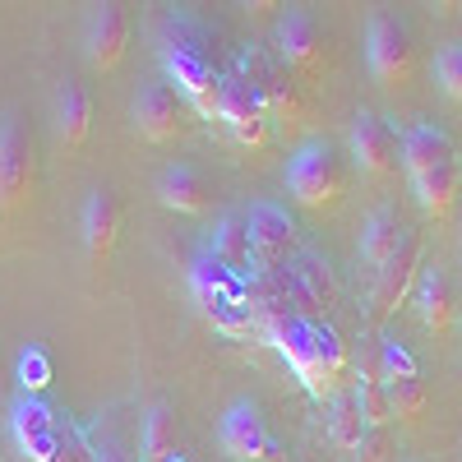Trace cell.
<instances>
[{
	"mask_svg": "<svg viewBox=\"0 0 462 462\" xmlns=\"http://www.w3.org/2000/svg\"><path fill=\"white\" fill-rule=\"evenodd\" d=\"M152 37H158V56H162V69H167V84L199 116H213L217 111V79H222V74L208 60L204 28L189 19L185 10H162L158 14V32H152Z\"/></svg>",
	"mask_w": 462,
	"mask_h": 462,
	"instance_id": "2",
	"label": "cell"
},
{
	"mask_svg": "<svg viewBox=\"0 0 462 462\" xmlns=\"http://www.w3.org/2000/svg\"><path fill=\"white\" fill-rule=\"evenodd\" d=\"M42 462H93V439H88L79 426H69V420H65L56 448H51Z\"/></svg>",
	"mask_w": 462,
	"mask_h": 462,
	"instance_id": "30",
	"label": "cell"
},
{
	"mask_svg": "<svg viewBox=\"0 0 462 462\" xmlns=\"http://www.w3.org/2000/svg\"><path fill=\"white\" fill-rule=\"evenodd\" d=\"M287 185L305 208H333L342 199V185H346L337 148L328 139H305L287 162Z\"/></svg>",
	"mask_w": 462,
	"mask_h": 462,
	"instance_id": "5",
	"label": "cell"
},
{
	"mask_svg": "<svg viewBox=\"0 0 462 462\" xmlns=\"http://www.w3.org/2000/svg\"><path fill=\"white\" fill-rule=\"evenodd\" d=\"M167 462H180V453H176V457H167Z\"/></svg>",
	"mask_w": 462,
	"mask_h": 462,
	"instance_id": "36",
	"label": "cell"
},
{
	"mask_svg": "<svg viewBox=\"0 0 462 462\" xmlns=\"http://www.w3.org/2000/svg\"><path fill=\"white\" fill-rule=\"evenodd\" d=\"M398 152H402V167L411 176L420 208L430 217H448L462 189V162H457L453 139L430 121H411L398 130Z\"/></svg>",
	"mask_w": 462,
	"mask_h": 462,
	"instance_id": "3",
	"label": "cell"
},
{
	"mask_svg": "<svg viewBox=\"0 0 462 462\" xmlns=\"http://www.w3.org/2000/svg\"><path fill=\"white\" fill-rule=\"evenodd\" d=\"M435 74H439V88L462 102V42H448L439 56H435Z\"/></svg>",
	"mask_w": 462,
	"mask_h": 462,
	"instance_id": "31",
	"label": "cell"
},
{
	"mask_svg": "<svg viewBox=\"0 0 462 462\" xmlns=\"http://www.w3.org/2000/svg\"><path fill=\"white\" fill-rule=\"evenodd\" d=\"M361 435H365V420H361L356 402L333 393V407H328V439H333L337 448H356Z\"/></svg>",
	"mask_w": 462,
	"mask_h": 462,
	"instance_id": "29",
	"label": "cell"
},
{
	"mask_svg": "<svg viewBox=\"0 0 462 462\" xmlns=\"http://www.w3.org/2000/svg\"><path fill=\"white\" fill-rule=\"evenodd\" d=\"M217 121L226 125V134L236 139L241 148H263L268 143V111H263V102H259V93H254V84L245 79V74H222L217 79Z\"/></svg>",
	"mask_w": 462,
	"mask_h": 462,
	"instance_id": "8",
	"label": "cell"
},
{
	"mask_svg": "<svg viewBox=\"0 0 462 462\" xmlns=\"http://www.w3.org/2000/svg\"><path fill=\"white\" fill-rule=\"evenodd\" d=\"M180 125H185V97H180L167 79L139 88V97H134V130H139L148 143L176 139Z\"/></svg>",
	"mask_w": 462,
	"mask_h": 462,
	"instance_id": "16",
	"label": "cell"
},
{
	"mask_svg": "<svg viewBox=\"0 0 462 462\" xmlns=\"http://www.w3.org/2000/svg\"><path fill=\"white\" fill-rule=\"evenodd\" d=\"M416 315H420V324H426L430 333H448L453 328V319H457V296H453V282H448V273L435 263V268H420V278H416Z\"/></svg>",
	"mask_w": 462,
	"mask_h": 462,
	"instance_id": "20",
	"label": "cell"
},
{
	"mask_svg": "<svg viewBox=\"0 0 462 462\" xmlns=\"http://www.w3.org/2000/svg\"><path fill=\"white\" fill-rule=\"evenodd\" d=\"M158 199L167 204V208H176V213H208V204H213V185L195 171V167H185V162H176V167H167L162 171V180H158Z\"/></svg>",
	"mask_w": 462,
	"mask_h": 462,
	"instance_id": "21",
	"label": "cell"
},
{
	"mask_svg": "<svg viewBox=\"0 0 462 462\" xmlns=\"http://www.w3.org/2000/svg\"><path fill=\"white\" fill-rule=\"evenodd\" d=\"M402 236H407L402 217H398L393 208H374V213L365 217V226H361V259H365L370 268H379L383 259L398 250Z\"/></svg>",
	"mask_w": 462,
	"mask_h": 462,
	"instance_id": "24",
	"label": "cell"
},
{
	"mask_svg": "<svg viewBox=\"0 0 462 462\" xmlns=\"http://www.w3.org/2000/svg\"><path fill=\"white\" fill-rule=\"evenodd\" d=\"M416 278H420V236H416V231H407V236L398 241V250L374 268V287H370L374 315H379V319L398 315L402 300H407L411 287H416Z\"/></svg>",
	"mask_w": 462,
	"mask_h": 462,
	"instance_id": "10",
	"label": "cell"
},
{
	"mask_svg": "<svg viewBox=\"0 0 462 462\" xmlns=\"http://www.w3.org/2000/svg\"><path fill=\"white\" fill-rule=\"evenodd\" d=\"M398 130L383 121V116L361 111L356 125H352V162L361 167V176L370 180H389L398 171Z\"/></svg>",
	"mask_w": 462,
	"mask_h": 462,
	"instance_id": "12",
	"label": "cell"
},
{
	"mask_svg": "<svg viewBox=\"0 0 462 462\" xmlns=\"http://www.w3.org/2000/svg\"><path fill=\"white\" fill-rule=\"evenodd\" d=\"M93 462H130V453L121 439H102V444H93Z\"/></svg>",
	"mask_w": 462,
	"mask_h": 462,
	"instance_id": "33",
	"label": "cell"
},
{
	"mask_svg": "<svg viewBox=\"0 0 462 462\" xmlns=\"http://www.w3.org/2000/svg\"><path fill=\"white\" fill-rule=\"evenodd\" d=\"M365 60L370 74L383 88H402L416 69V47H411V32L389 14V10H374L365 23Z\"/></svg>",
	"mask_w": 462,
	"mask_h": 462,
	"instance_id": "7",
	"label": "cell"
},
{
	"mask_svg": "<svg viewBox=\"0 0 462 462\" xmlns=\"http://www.w3.org/2000/svg\"><path fill=\"white\" fill-rule=\"evenodd\" d=\"M352 402H356V411H361V420H365V426H383V420L393 416V407H389V393H383V374H379V361H374V365H361Z\"/></svg>",
	"mask_w": 462,
	"mask_h": 462,
	"instance_id": "28",
	"label": "cell"
},
{
	"mask_svg": "<svg viewBox=\"0 0 462 462\" xmlns=\"http://www.w3.org/2000/svg\"><path fill=\"white\" fill-rule=\"evenodd\" d=\"M88 130H93V102H88V93L79 84L65 79L56 88V134H60V143L79 148L88 139Z\"/></svg>",
	"mask_w": 462,
	"mask_h": 462,
	"instance_id": "22",
	"label": "cell"
},
{
	"mask_svg": "<svg viewBox=\"0 0 462 462\" xmlns=\"http://www.w3.org/2000/svg\"><path fill=\"white\" fill-rule=\"evenodd\" d=\"M217 439H222V453H231L236 462H273V457H282V444L273 439L259 402H250V398H236L226 407Z\"/></svg>",
	"mask_w": 462,
	"mask_h": 462,
	"instance_id": "9",
	"label": "cell"
},
{
	"mask_svg": "<svg viewBox=\"0 0 462 462\" xmlns=\"http://www.w3.org/2000/svg\"><path fill=\"white\" fill-rule=\"evenodd\" d=\"M282 278H287L291 305L300 315H319L328 305H337V278H333L328 259L315 254V250H300L291 259V268H282Z\"/></svg>",
	"mask_w": 462,
	"mask_h": 462,
	"instance_id": "14",
	"label": "cell"
},
{
	"mask_svg": "<svg viewBox=\"0 0 462 462\" xmlns=\"http://www.w3.org/2000/svg\"><path fill=\"white\" fill-rule=\"evenodd\" d=\"M236 282H241V273L226 259H217L208 245L189 259V291H195V300L217 296V291H236Z\"/></svg>",
	"mask_w": 462,
	"mask_h": 462,
	"instance_id": "26",
	"label": "cell"
},
{
	"mask_svg": "<svg viewBox=\"0 0 462 462\" xmlns=\"http://www.w3.org/2000/svg\"><path fill=\"white\" fill-rule=\"evenodd\" d=\"M245 10H254V14H263V10H278V0H245Z\"/></svg>",
	"mask_w": 462,
	"mask_h": 462,
	"instance_id": "34",
	"label": "cell"
},
{
	"mask_svg": "<svg viewBox=\"0 0 462 462\" xmlns=\"http://www.w3.org/2000/svg\"><path fill=\"white\" fill-rule=\"evenodd\" d=\"M208 250H213L217 259H226L231 268H250V263H254V245H250L245 213H222L217 226L208 231Z\"/></svg>",
	"mask_w": 462,
	"mask_h": 462,
	"instance_id": "25",
	"label": "cell"
},
{
	"mask_svg": "<svg viewBox=\"0 0 462 462\" xmlns=\"http://www.w3.org/2000/svg\"><path fill=\"white\" fill-rule=\"evenodd\" d=\"M379 374H383V393H389L393 416L411 420L420 407H426V383H420V370H416L411 352L398 337H383V346H379Z\"/></svg>",
	"mask_w": 462,
	"mask_h": 462,
	"instance_id": "11",
	"label": "cell"
},
{
	"mask_svg": "<svg viewBox=\"0 0 462 462\" xmlns=\"http://www.w3.org/2000/svg\"><path fill=\"white\" fill-rule=\"evenodd\" d=\"M60 411H51L37 393H23L19 402H14V411H10V435H14V444H19V453L28 457V462H42L51 448H56V439H60Z\"/></svg>",
	"mask_w": 462,
	"mask_h": 462,
	"instance_id": "15",
	"label": "cell"
},
{
	"mask_svg": "<svg viewBox=\"0 0 462 462\" xmlns=\"http://www.w3.org/2000/svg\"><path fill=\"white\" fill-rule=\"evenodd\" d=\"M273 47H278V60L287 69L315 74L324 65V28L310 10H287L273 28Z\"/></svg>",
	"mask_w": 462,
	"mask_h": 462,
	"instance_id": "13",
	"label": "cell"
},
{
	"mask_svg": "<svg viewBox=\"0 0 462 462\" xmlns=\"http://www.w3.org/2000/svg\"><path fill=\"white\" fill-rule=\"evenodd\" d=\"M268 342L282 352V361L296 370V379L305 383V393L310 398H333L342 389V379L346 370H352V356H346V342L319 324L315 315H273V319H263L259 328Z\"/></svg>",
	"mask_w": 462,
	"mask_h": 462,
	"instance_id": "1",
	"label": "cell"
},
{
	"mask_svg": "<svg viewBox=\"0 0 462 462\" xmlns=\"http://www.w3.org/2000/svg\"><path fill=\"white\" fill-rule=\"evenodd\" d=\"M116 236H121V199L111 189H93L84 204V250L93 263H106L116 250Z\"/></svg>",
	"mask_w": 462,
	"mask_h": 462,
	"instance_id": "19",
	"label": "cell"
},
{
	"mask_svg": "<svg viewBox=\"0 0 462 462\" xmlns=\"http://www.w3.org/2000/svg\"><path fill=\"white\" fill-rule=\"evenodd\" d=\"M139 444H143V462H167V457H176V444H180V435H176V416H171V407H148V416H143V430H139Z\"/></svg>",
	"mask_w": 462,
	"mask_h": 462,
	"instance_id": "27",
	"label": "cell"
},
{
	"mask_svg": "<svg viewBox=\"0 0 462 462\" xmlns=\"http://www.w3.org/2000/svg\"><path fill=\"white\" fill-rule=\"evenodd\" d=\"M199 305H204V319L217 333H226V337H254L259 333V319L250 315V305L241 300V291H217V296H204Z\"/></svg>",
	"mask_w": 462,
	"mask_h": 462,
	"instance_id": "23",
	"label": "cell"
},
{
	"mask_svg": "<svg viewBox=\"0 0 462 462\" xmlns=\"http://www.w3.org/2000/svg\"><path fill=\"white\" fill-rule=\"evenodd\" d=\"M19 383H23V393H42L47 389V379H51V365H47V356L42 352H28L23 356V365H19Z\"/></svg>",
	"mask_w": 462,
	"mask_h": 462,
	"instance_id": "32",
	"label": "cell"
},
{
	"mask_svg": "<svg viewBox=\"0 0 462 462\" xmlns=\"http://www.w3.org/2000/svg\"><path fill=\"white\" fill-rule=\"evenodd\" d=\"M37 185V158H32V134L19 116L0 121V217L19 213L32 199Z\"/></svg>",
	"mask_w": 462,
	"mask_h": 462,
	"instance_id": "6",
	"label": "cell"
},
{
	"mask_svg": "<svg viewBox=\"0 0 462 462\" xmlns=\"http://www.w3.org/2000/svg\"><path fill=\"white\" fill-rule=\"evenodd\" d=\"M236 74H245V79L254 84L263 111H268V121H278L287 130L305 125V97H300V84L291 79V69L278 60V56H268L263 47H245L241 60H236Z\"/></svg>",
	"mask_w": 462,
	"mask_h": 462,
	"instance_id": "4",
	"label": "cell"
},
{
	"mask_svg": "<svg viewBox=\"0 0 462 462\" xmlns=\"http://www.w3.org/2000/svg\"><path fill=\"white\" fill-rule=\"evenodd\" d=\"M435 10H439V14H457L462 0H435Z\"/></svg>",
	"mask_w": 462,
	"mask_h": 462,
	"instance_id": "35",
	"label": "cell"
},
{
	"mask_svg": "<svg viewBox=\"0 0 462 462\" xmlns=\"http://www.w3.org/2000/svg\"><path fill=\"white\" fill-rule=\"evenodd\" d=\"M88 65L93 69H116L130 47V14L121 10V0H97L88 14Z\"/></svg>",
	"mask_w": 462,
	"mask_h": 462,
	"instance_id": "17",
	"label": "cell"
},
{
	"mask_svg": "<svg viewBox=\"0 0 462 462\" xmlns=\"http://www.w3.org/2000/svg\"><path fill=\"white\" fill-rule=\"evenodd\" d=\"M245 226H250V245H254V259L259 263H282L296 250V222L273 199H259L245 213Z\"/></svg>",
	"mask_w": 462,
	"mask_h": 462,
	"instance_id": "18",
	"label": "cell"
}]
</instances>
